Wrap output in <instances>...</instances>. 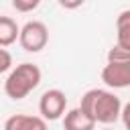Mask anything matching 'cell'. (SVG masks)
Here are the masks:
<instances>
[{"mask_svg": "<svg viewBox=\"0 0 130 130\" xmlns=\"http://www.w3.org/2000/svg\"><path fill=\"white\" fill-rule=\"evenodd\" d=\"M18 43L26 53H39L49 43V28L41 20H28L24 26H20Z\"/></svg>", "mask_w": 130, "mask_h": 130, "instance_id": "3", "label": "cell"}, {"mask_svg": "<svg viewBox=\"0 0 130 130\" xmlns=\"http://www.w3.org/2000/svg\"><path fill=\"white\" fill-rule=\"evenodd\" d=\"M102 81L112 89L130 87V61H108L102 69Z\"/></svg>", "mask_w": 130, "mask_h": 130, "instance_id": "5", "label": "cell"}, {"mask_svg": "<svg viewBox=\"0 0 130 130\" xmlns=\"http://www.w3.org/2000/svg\"><path fill=\"white\" fill-rule=\"evenodd\" d=\"M65 112H67V95H65V91L53 87V89H47L41 95V100H39L41 118H45L47 122H55V120L63 118Z\"/></svg>", "mask_w": 130, "mask_h": 130, "instance_id": "4", "label": "cell"}, {"mask_svg": "<svg viewBox=\"0 0 130 130\" xmlns=\"http://www.w3.org/2000/svg\"><path fill=\"white\" fill-rule=\"evenodd\" d=\"M18 32H20V26L16 24L14 18L10 16H0V47H10L18 41Z\"/></svg>", "mask_w": 130, "mask_h": 130, "instance_id": "8", "label": "cell"}, {"mask_svg": "<svg viewBox=\"0 0 130 130\" xmlns=\"http://www.w3.org/2000/svg\"><path fill=\"white\" fill-rule=\"evenodd\" d=\"M79 108H81L95 124H106V126H110V124H114V122L120 118L122 102H120V98H118L114 91L93 87V89H87V91L81 95Z\"/></svg>", "mask_w": 130, "mask_h": 130, "instance_id": "1", "label": "cell"}, {"mask_svg": "<svg viewBox=\"0 0 130 130\" xmlns=\"http://www.w3.org/2000/svg\"><path fill=\"white\" fill-rule=\"evenodd\" d=\"M43 0H12V6L16 12H30L35 10Z\"/></svg>", "mask_w": 130, "mask_h": 130, "instance_id": "11", "label": "cell"}, {"mask_svg": "<svg viewBox=\"0 0 130 130\" xmlns=\"http://www.w3.org/2000/svg\"><path fill=\"white\" fill-rule=\"evenodd\" d=\"M102 130H114V128H102Z\"/></svg>", "mask_w": 130, "mask_h": 130, "instance_id": "15", "label": "cell"}, {"mask_svg": "<svg viewBox=\"0 0 130 130\" xmlns=\"http://www.w3.org/2000/svg\"><path fill=\"white\" fill-rule=\"evenodd\" d=\"M4 130H49L47 120L41 116H26V114H14L6 118Z\"/></svg>", "mask_w": 130, "mask_h": 130, "instance_id": "6", "label": "cell"}, {"mask_svg": "<svg viewBox=\"0 0 130 130\" xmlns=\"http://www.w3.org/2000/svg\"><path fill=\"white\" fill-rule=\"evenodd\" d=\"M57 2H59V6H63L65 10H75V8L83 6L85 0H57Z\"/></svg>", "mask_w": 130, "mask_h": 130, "instance_id": "14", "label": "cell"}, {"mask_svg": "<svg viewBox=\"0 0 130 130\" xmlns=\"http://www.w3.org/2000/svg\"><path fill=\"white\" fill-rule=\"evenodd\" d=\"M10 69H12V55L4 47H0V73H6Z\"/></svg>", "mask_w": 130, "mask_h": 130, "instance_id": "12", "label": "cell"}, {"mask_svg": "<svg viewBox=\"0 0 130 130\" xmlns=\"http://www.w3.org/2000/svg\"><path fill=\"white\" fill-rule=\"evenodd\" d=\"M63 130H95V122L77 106L63 114Z\"/></svg>", "mask_w": 130, "mask_h": 130, "instance_id": "7", "label": "cell"}, {"mask_svg": "<svg viewBox=\"0 0 130 130\" xmlns=\"http://www.w3.org/2000/svg\"><path fill=\"white\" fill-rule=\"evenodd\" d=\"M116 45L130 51V8L122 10L116 18Z\"/></svg>", "mask_w": 130, "mask_h": 130, "instance_id": "9", "label": "cell"}, {"mask_svg": "<svg viewBox=\"0 0 130 130\" xmlns=\"http://www.w3.org/2000/svg\"><path fill=\"white\" fill-rule=\"evenodd\" d=\"M41 77H43V73H41L39 65L20 63V65L10 69V73H8L6 81H4V93L14 102L24 100L30 91H35L39 87Z\"/></svg>", "mask_w": 130, "mask_h": 130, "instance_id": "2", "label": "cell"}, {"mask_svg": "<svg viewBox=\"0 0 130 130\" xmlns=\"http://www.w3.org/2000/svg\"><path fill=\"white\" fill-rule=\"evenodd\" d=\"M108 61H130V51L120 45H114L108 51Z\"/></svg>", "mask_w": 130, "mask_h": 130, "instance_id": "10", "label": "cell"}, {"mask_svg": "<svg viewBox=\"0 0 130 130\" xmlns=\"http://www.w3.org/2000/svg\"><path fill=\"white\" fill-rule=\"evenodd\" d=\"M120 120H122L124 128H126V130H130V102L122 106V112H120Z\"/></svg>", "mask_w": 130, "mask_h": 130, "instance_id": "13", "label": "cell"}]
</instances>
